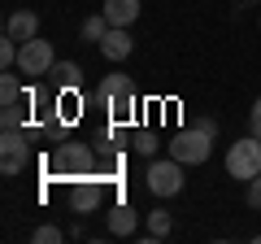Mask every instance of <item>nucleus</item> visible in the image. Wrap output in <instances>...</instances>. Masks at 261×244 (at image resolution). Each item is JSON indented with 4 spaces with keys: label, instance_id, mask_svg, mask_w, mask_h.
<instances>
[{
    "label": "nucleus",
    "instance_id": "8",
    "mask_svg": "<svg viewBox=\"0 0 261 244\" xmlns=\"http://www.w3.org/2000/svg\"><path fill=\"white\" fill-rule=\"evenodd\" d=\"M100 201H105V179L100 175L70 179V209H74V214H96Z\"/></svg>",
    "mask_w": 261,
    "mask_h": 244
},
{
    "label": "nucleus",
    "instance_id": "14",
    "mask_svg": "<svg viewBox=\"0 0 261 244\" xmlns=\"http://www.w3.org/2000/svg\"><path fill=\"white\" fill-rule=\"evenodd\" d=\"M109 27H113V22L105 18V13H96V18L83 22V31H79V35H83V44H100V39L109 35Z\"/></svg>",
    "mask_w": 261,
    "mask_h": 244
},
{
    "label": "nucleus",
    "instance_id": "4",
    "mask_svg": "<svg viewBox=\"0 0 261 244\" xmlns=\"http://www.w3.org/2000/svg\"><path fill=\"white\" fill-rule=\"evenodd\" d=\"M226 175L240 179V183H248V179L261 175V135H244V140H235L231 149H226Z\"/></svg>",
    "mask_w": 261,
    "mask_h": 244
},
{
    "label": "nucleus",
    "instance_id": "10",
    "mask_svg": "<svg viewBox=\"0 0 261 244\" xmlns=\"http://www.w3.org/2000/svg\"><path fill=\"white\" fill-rule=\"evenodd\" d=\"M5 35L18 39V44L35 39V35H39V13H35V9H18V13H9V22H5Z\"/></svg>",
    "mask_w": 261,
    "mask_h": 244
},
{
    "label": "nucleus",
    "instance_id": "13",
    "mask_svg": "<svg viewBox=\"0 0 261 244\" xmlns=\"http://www.w3.org/2000/svg\"><path fill=\"white\" fill-rule=\"evenodd\" d=\"M100 13L113 22V27H130V22L140 18V0H105Z\"/></svg>",
    "mask_w": 261,
    "mask_h": 244
},
{
    "label": "nucleus",
    "instance_id": "5",
    "mask_svg": "<svg viewBox=\"0 0 261 244\" xmlns=\"http://www.w3.org/2000/svg\"><path fill=\"white\" fill-rule=\"evenodd\" d=\"M144 179H148V192H152V197L170 201V197H178V192H183V161H174L170 153H166V157H152Z\"/></svg>",
    "mask_w": 261,
    "mask_h": 244
},
{
    "label": "nucleus",
    "instance_id": "6",
    "mask_svg": "<svg viewBox=\"0 0 261 244\" xmlns=\"http://www.w3.org/2000/svg\"><path fill=\"white\" fill-rule=\"evenodd\" d=\"M31 161V131L27 127H9L0 135V170L5 175H22Z\"/></svg>",
    "mask_w": 261,
    "mask_h": 244
},
{
    "label": "nucleus",
    "instance_id": "9",
    "mask_svg": "<svg viewBox=\"0 0 261 244\" xmlns=\"http://www.w3.org/2000/svg\"><path fill=\"white\" fill-rule=\"evenodd\" d=\"M105 53V61H126L130 48H135V39H130V27H109V35L96 44Z\"/></svg>",
    "mask_w": 261,
    "mask_h": 244
},
{
    "label": "nucleus",
    "instance_id": "19",
    "mask_svg": "<svg viewBox=\"0 0 261 244\" xmlns=\"http://www.w3.org/2000/svg\"><path fill=\"white\" fill-rule=\"evenodd\" d=\"M135 153H144V157H157V135H152V131H135Z\"/></svg>",
    "mask_w": 261,
    "mask_h": 244
},
{
    "label": "nucleus",
    "instance_id": "18",
    "mask_svg": "<svg viewBox=\"0 0 261 244\" xmlns=\"http://www.w3.org/2000/svg\"><path fill=\"white\" fill-rule=\"evenodd\" d=\"M31 240H35V244H61L65 240V235H61V227H35V231H31Z\"/></svg>",
    "mask_w": 261,
    "mask_h": 244
},
{
    "label": "nucleus",
    "instance_id": "7",
    "mask_svg": "<svg viewBox=\"0 0 261 244\" xmlns=\"http://www.w3.org/2000/svg\"><path fill=\"white\" fill-rule=\"evenodd\" d=\"M57 66V53H53V44H48V39H27V44L18 48V70L27 79H44L48 70Z\"/></svg>",
    "mask_w": 261,
    "mask_h": 244
},
{
    "label": "nucleus",
    "instance_id": "12",
    "mask_svg": "<svg viewBox=\"0 0 261 244\" xmlns=\"http://www.w3.org/2000/svg\"><path fill=\"white\" fill-rule=\"evenodd\" d=\"M135 227H140V214H135L126 201H118V205L109 209V235H135Z\"/></svg>",
    "mask_w": 261,
    "mask_h": 244
},
{
    "label": "nucleus",
    "instance_id": "21",
    "mask_svg": "<svg viewBox=\"0 0 261 244\" xmlns=\"http://www.w3.org/2000/svg\"><path fill=\"white\" fill-rule=\"evenodd\" d=\"M248 205H252V209H261V175H257V179H248Z\"/></svg>",
    "mask_w": 261,
    "mask_h": 244
},
{
    "label": "nucleus",
    "instance_id": "22",
    "mask_svg": "<svg viewBox=\"0 0 261 244\" xmlns=\"http://www.w3.org/2000/svg\"><path fill=\"white\" fill-rule=\"evenodd\" d=\"M257 27H261V22H257Z\"/></svg>",
    "mask_w": 261,
    "mask_h": 244
},
{
    "label": "nucleus",
    "instance_id": "2",
    "mask_svg": "<svg viewBox=\"0 0 261 244\" xmlns=\"http://www.w3.org/2000/svg\"><path fill=\"white\" fill-rule=\"evenodd\" d=\"M96 166H100V157L87 144H53V153H48L53 179H83V175H96Z\"/></svg>",
    "mask_w": 261,
    "mask_h": 244
},
{
    "label": "nucleus",
    "instance_id": "16",
    "mask_svg": "<svg viewBox=\"0 0 261 244\" xmlns=\"http://www.w3.org/2000/svg\"><path fill=\"white\" fill-rule=\"evenodd\" d=\"M18 75H22V70H18ZM18 75H5V79H0V105L22 101V79Z\"/></svg>",
    "mask_w": 261,
    "mask_h": 244
},
{
    "label": "nucleus",
    "instance_id": "17",
    "mask_svg": "<svg viewBox=\"0 0 261 244\" xmlns=\"http://www.w3.org/2000/svg\"><path fill=\"white\" fill-rule=\"evenodd\" d=\"M170 227H174V223H170V214H166V209H152V214H148V235H152V240L170 235Z\"/></svg>",
    "mask_w": 261,
    "mask_h": 244
},
{
    "label": "nucleus",
    "instance_id": "15",
    "mask_svg": "<svg viewBox=\"0 0 261 244\" xmlns=\"http://www.w3.org/2000/svg\"><path fill=\"white\" fill-rule=\"evenodd\" d=\"M0 122H5V131H9V127H27V105L22 101L0 105Z\"/></svg>",
    "mask_w": 261,
    "mask_h": 244
},
{
    "label": "nucleus",
    "instance_id": "11",
    "mask_svg": "<svg viewBox=\"0 0 261 244\" xmlns=\"http://www.w3.org/2000/svg\"><path fill=\"white\" fill-rule=\"evenodd\" d=\"M48 79L57 83V92H74V87H83V66L79 61H57L48 70Z\"/></svg>",
    "mask_w": 261,
    "mask_h": 244
},
{
    "label": "nucleus",
    "instance_id": "1",
    "mask_svg": "<svg viewBox=\"0 0 261 244\" xmlns=\"http://www.w3.org/2000/svg\"><path fill=\"white\" fill-rule=\"evenodd\" d=\"M96 105L109 109L113 122H135V83H130V75H105L96 83Z\"/></svg>",
    "mask_w": 261,
    "mask_h": 244
},
{
    "label": "nucleus",
    "instance_id": "3",
    "mask_svg": "<svg viewBox=\"0 0 261 244\" xmlns=\"http://www.w3.org/2000/svg\"><path fill=\"white\" fill-rule=\"evenodd\" d=\"M166 153L174 161H183V166H205L209 161V153H214V135L205 131V127H183L178 135H170V144H166Z\"/></svg>",
    "mask_w": 261,
    "mask_h": 244
},
{
    "label": "nucleus",
    "instance_id": "20",
    "mask_svg": "<svg viewBox=\"0 0 261 244\" xmlns=\"http://www.w3.org/2000/svg\"><path fill=\"white\" fill-rule=\"evenodd\" d=\"M248 131H252V135H261V96L252 101V109H248Z\"/></svg>",
    "mask_w": 261,
    "mask_h": 244
}]
</instances>
